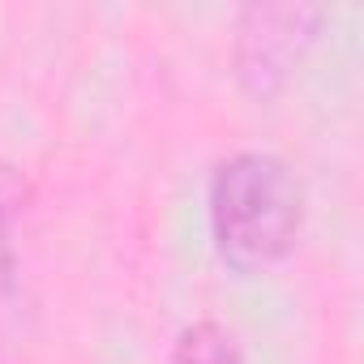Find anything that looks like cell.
<instances>
[{"instance_id":"obj_1","label":"cell","mask_w":364,"mask_h":364,"mask_svg":"<svg viewBox=\"0 0 364 364\" xmlns=\"http://www.w3.org/2000/svg\"><path fill=\"white\" fill-rule=\"evenodd\" d=\"M304 232L300 176L266 150H240L210 176V240L236 274L283 266Z\"/></svg>"},{"instance_id":"obj_2","label":"cell","mask_w":364,"mask_h":364,"mask_svg":"<svg viewBox=\"0 0 364 364\" xmlns=\"http://www.w3.org/2000/svg\"><path fill=\"white\" fill-rule=\"evenodd\" d=\"M321 26L326 9L317 5H249L236 18L232 39L236 82L253 99H274L317 43Z\"/></svg>"},{"instance_id":"obj_3","label":"cell","mask_w":364,"mask_h":364,"mask_svg":"<svg viewBox=\"0 0 364 364\" xmlns=\"http://www.w3.org/2000/svg\"><path fill=\"white\" fill-rule=\"evenodd\" d=\"M26 215V180L22 171L0 159V304L14 291V274H18V223Z\"/></svg>"},{"instance_id":"obj_4","label":"cell","mask_w":364,"mask_h":364,"mask_svg":"<svg viewBox=\"0 0 364 364\" xmlns=\"http://www.w3.org/2000/svg\"><path fill=\"white\" fill-rule=\"evenodd\" d=\"M167 364H245L236 338L219 321H193L180 330Z\"/></svg>"}]
</instances>
